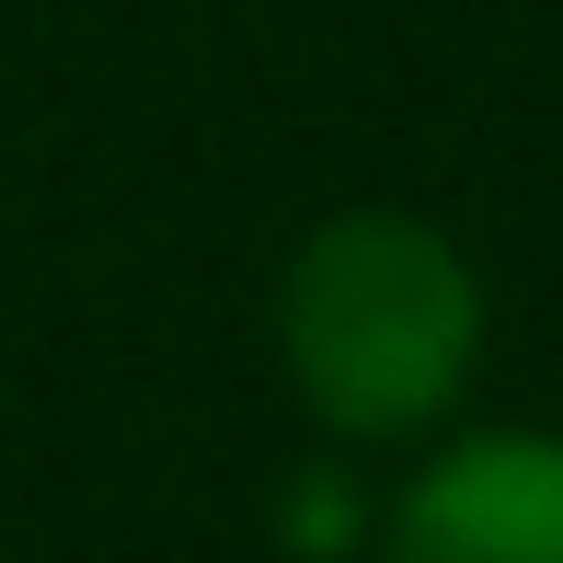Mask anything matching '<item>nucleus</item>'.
<instances>
[{"mask_svg": "<svg viewBox=\"0 0 563 563\" xmlns=\"http://www.w3.org/2000/svg\"><path fill=\"white\" fill-rule=\"evenodd\" d=\"M495 288L483 253L426 208H322L276 253L265 288V356L322 449L345 460H415L449 426H472Z\"/></svg>", "mask_w": 563, "mask_h": 563, "instance_id": "obj_1", "label": "nucleus"}, {"mask_svg": "<svg viewBox=\"0 0 563 563\" xmlns=\"http://www.w3.org/2000/svg\"><path fill=\"white\" fill-rule=\"evenodd\" d=\"M368 563H563V426H449L379 483Z\"/></svg>", "mask_w": 563, "mask_h": 563, "instance_id": "obj_2", "label": "nucleus"}, {"mask_svg": "<svg viewBox=\"0 0 563 563\" xmlns=\"http://www.w3.org/2000/svg\"><path fill=\"white\" fill-rule=\"evenodd\" d=\"M276 541L311 552V563H368V541H379V483H368V460L311 449V460L288 472V495H276Z\"/></svg>", "mask_w": 563, "mask_h": 563, "instance_id": "obj_3", "label": "nucleus"}]
</instances>
